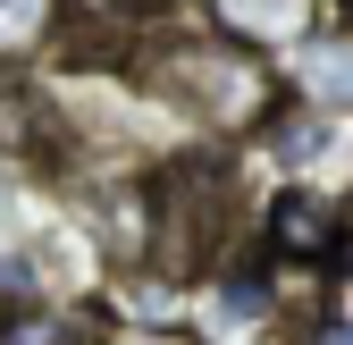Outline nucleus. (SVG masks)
Masks as SVG:
<instances>
[{
    "label": "nucleus",
    "instance_id": "obj_1",
    "mask_svg": "<svg viewBox=\"0 0 353 345\" xmlns=\"http://www.w3.org/2000/svg\"><path fill=\"white\" fill-rule=\"evenodd\" d=\"M176 93H185L202 118H219V126H244V118H261L270 110V76H261L244 51H176Z\"/></svg>",
    "mask_w": 353,
    "mask_h": 345
},
{
    "label": "nucleus",
    "instance_id": "obj_2",
    "mask_svg": "<svg viewBox=\"0 0 353 345\" xmlns=\"http://www.w3.org/2000/svg\"><path fill=\"white\" fill-rule=\"evenodd\" d=\"M210 17L244 51H278V42H312L320 34V0H210Z\"/></svg>",
    "mask_w": 353,
    "mask_h": 345
},
{
    "label": "nucleus",
    "instance_id": "obj_3",
    "mask_svg": "<svg viewBox=\"0 0 353 345\" xmlns=\"http://www.w3.org/2000/svg\"><path fill=\"white\" fill-rule=\"evenodd\" d=\"M270 236H278L286 253H328V244H336V210H328L320 194H303V186H294V194H278Z\"/></svg>",
    "mask_w": 353,
    "mask_h": 345
},
{
    "label": "nucleus",
    "instance_id": "obj_4",
    "mask_svg": "<svg viewBox=\"0 0 353 345\" xmlns=\"http://www.w3.org/2000/svg\"><path fill=\"white\" fill-rule=\"evenodd\" d=\"M59 9H68V0H0V59L42 51V34L59 26Z\"/></svg>",
    "mask_w": 353,
    "mask_h": 345
},
{
    "label": "nucleus",
    "instance_id": "obj_5",
    "mask_svg": "<svg viewBox=\"0 0 353 345\" xmlns=\"http://www.w3.org/2000/svg\"><path fill=\"white\" fill-rule=\"evenodd\" d=\"M303 84H320L328 101H353V42H328V51H312Z\"/></svg>",
    "mask_w": 353,
    "mask_h": 345
},
{
    "label": "nucleus",
    "instance_id": "obj_6",
    "mask_svg": "<svg viewBox=\"0 0 353 345\" xmlns=\"http://www.w3.org/2000/svg\"><path fill=\"white\" fill-rule=\"evenodd\" d=\"M278 152H286V160H320V152H328V126H320V118H286Z\"/></svg>",
    "mask_w": 353,
    "mask_h": 345
},
{
    "label": "nucleus",
    "instance_id": "obj_7",
    "mask_svg": "<svg viewBox=\"0 0 353 345\" xmlns=\"http://www.w3.org/2000/svg\"><path fill=\"white\" fill-rule=\"evenodd\" d=\"M219 304H228L236 320H261V312H270V286H261V278H228V286H219Z\"/></svg>",
    "mask_w": 353,
    "mask_h": 345
},
{
    "label": "nucleus",
    "instance_id": "obj_8",
    "mask_svg": "<svg viewBox=\"0 0 353 345\" xmlns=\"http://www.w3.org/2000/svg\"><path fill=\"white\" fill-rule=\"evenodd\" d=\"M320 345H353V328H336V320H328V337H320Z\"/></svg>",
    "mask_w": 353,
    "mask_h": 345
}]
</instances>
